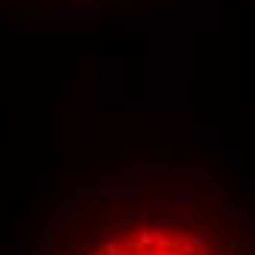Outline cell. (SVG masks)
<instances>
[{
    "mask_svg": "<svg viewBox=\"0 0 255 255\" xmlns=\"http://www.w3.org/2000/svg\"><path fill=\"white\" fill-rule=\"evenodd\" d=\"M68 255H229V250L185 220L132 211L97 223L68 247Z\"/></svg>",
    "mask_w": 255,
    "mask_h": 255,
    "instance_id": "obj_1",
    "label": "cell"
}]
</instances>
